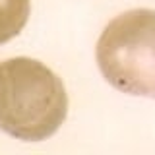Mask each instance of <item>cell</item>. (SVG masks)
<instances>
[{
	"mask_svg": "<svg viewBox=\"0 0 155 155\" xmlns=\"http://www.w3.org/2000/svg\"><path fill=\"white\" fill-rule=\"evenodd\" d=\"M66 116V87L51 68L27 56L0 64V130L23 142H43Z\"/></svg>",
	"mask_w": 155,
	"mask_h": 155,
	"instance_id": "1",
	"label": "cell"
},
{
	"mask_svg": "<svg viewBox=\"0 0 155 155\" xmlns=\"http://www.w3.org/2000/svg\"><path fill=\"white\" fill-rule=\"evenodd\" d=\"M29 14V0H0V45L12 41L23 31Z\"/></svg>",
	"mask_w": 155,
	"mask_h": 155,
	"instance_id": "3",
	"label": "cell"
},
{
	"mask_svg": "<svg viewBox=\"0 0 155 155\" xmlns=\"http://www.w3.org/2000/svg\"><path fill=\"white\" fill-rule=\"evenodd\" d=\"M95 58L114 89L155 99V10L134 8L113 18L97 41Z\"/></svg>",
	"mask_w": 155,
	"mask_h": 155,
	"instance_id": "2",
	"label": "cell"
}]
</instances>
